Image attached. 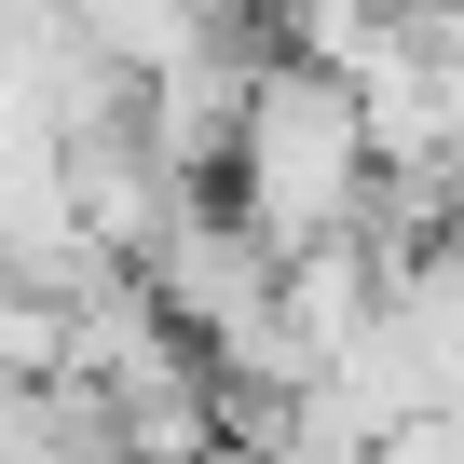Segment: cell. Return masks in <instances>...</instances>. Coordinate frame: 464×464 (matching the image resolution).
<instances>
[{
    "label": "cell",
    "mask_w": 464,
    "mask_h": 464,
    "mask_svg": "<svg viewBox=\"0 0 464 464\" xmlns=\"http://www.w3.org/2000/svg\"><path fill=\"white\" fill-rule=\"evenodd\" d=\"M137 287L164 301V328H178L191 355H246V342L274 328V260H260V246H246V232H232L218 205H205V218L178 232V246H164V260H150Z\"/></svg>",
    "instance_id": "obj_2"
},
{
    "label": "cell",
    "mask_w": 464,
    "mask_h": 464,
    "mask_svg": "<svg viewBox=\"0 0 464 464\" xmlns=\"http://www.w3.org/2000/svg\"><path fill=\"white\" fill-rule=\"evenodd\" d=\"M355 205H369V110H355V82L314 69V55H260L246 137H232V232L287 274V260L342 246Z\"/></svg>",
    "instance_id": "obj_1"
}]
</instances>
